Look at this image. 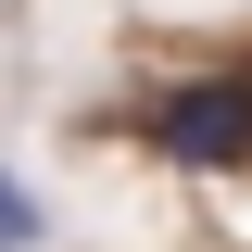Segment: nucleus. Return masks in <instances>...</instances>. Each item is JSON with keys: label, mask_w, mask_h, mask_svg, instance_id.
Listing matches in <instances>:
<instances>
[{"label": "nucleus", "mask_w": 252, "mask_h": 252, "mask_svg": "<svg viewBox=\"0 0 252 252\" xmlns=\"http://www.w3.org/2000/svg\"><path fill=\"white\" fill-rule=\"evenodd\" d=\"M26 240H38V202H26L13 177H0V252H26Z\"/></svg>", "instance_id": "f03ea898"}, {"label": "nucleus", "mask_w": 252, "mask_h": 252, "mask_svg": "<svg viewBox=\"0 0 252 252\" xmlns=\"http://www.w3.org/2000/svg\"><path fill=\"white\" fill-rule=\"evenodd\" d=\"M152 152L189 164V177H252V76H189V89H164Z\"/></svg>", "instance_id": "f257e3e1"}]
</instances>
